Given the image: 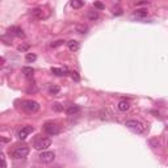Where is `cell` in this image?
I'll return each mask as SVG.
<instances>
[{
  "mask_svg": "<svg viewBox=\"0 0 168 168\" xmlns=\"http://www.w3.org/2000/svg\"><path fill=\"white\" fill-rule=\"evenodd\" d=\"M87 17H88V19L91 20V21L97 20V19H99V12L96 11V9H95V11H89L88 13H87Z\"/></svg>",
  "mask_w": 168,
  "mask_h": 168,
  "instance_id": "cell-15",
  "label": "cell"
},
{
  "mask_svg": "<svg viewBox=\"0 0 168 168\" xmlns=\"http://www.w3.org/2000/svg\"><path fill=\"white\" fill-rule=\"evenodd\" d=\"M148 15V11L147 9H137L135 12H134V16H137V17H141V19H143V17H146Z\"/></svg>",
  "mask_w": 168,
  "mask_h": 168,
  "instance_id": "cell-16",
  "label": "cell"
},
{
  "mask_svg": "<svg viewBox=\"0 0 168 168\" xmlns=\"http://www.w3.org/2000/svg\"><path fill=\"white\" fill-rule=\"evenodd\" d=\"M38 159L42 163H51V161H54V159H55V154L51 151H44V150H42V152L38 155Z\"/></svg>",
  "mask_w": 168,
  "mask_h": 168,
  "instance_id": "cell-5",
  "label": "cell"
},
{
  "mask_svg": "<svg viewBox=\"0 0 168 168\" xmlns=\"http://www.w3.org/2000/svg\"><path fill=\"white\" fill-rule=\"evenodd\" d=\"M50 146H51V141L47 139V138H40V139L35 141V143H34V147L37 150H46Z\"/></svg>",
  "mask_w": 168,
  "mask_h": 168,
  "instance_id": "cell-6",
  "label": "cell"
},
{
  "mask_svg": "<svg viewBox=\"0 0 168 168\" xmlns=\"http://www.w3.org/2000/svg\"><path fill=\"white\" fill-rule=\"evenodd\" d=\"M63 44H64V40H57V41L51 42L50 47H51V49H55V47H58V46H62Z\"/></svg>",
  "mask_w": 168,
  "mask_h": 168,
  "instance_id": "cell-17",
  "label": "cell"
},
{
  "mask_svg": "<svg viewBox=\"0 0 168 168\" xmlns=\"http://www.w3.org/2000/svg\"><path fill=\"white\" fill-rule=\"evenodd\" d=\"M51 72L57 76H66L68 74L67 68H59V67H51Z\"/></svg>",
  "mask_w": 168,
  "mask_h": 168,
  "instance_id": "cell-10",
  "label": "cell"
},
{
  "mask_svg": "<svg viewBox=\"0 0 168 168\" xmlns=\"http://www.w3.org/2000/svg\"><path fill=\"white\" fill-rule=\"evenodd\" d=\"M77 30H80V33H87L88 28L87 26H77Z\"/></svg>",
  "mask_w": 168,
  "mask_h": 168,
  "instance_id": "cell-27",
  "label": "cell"
},
{
  "mask_svg": "<svg viewBox=\"0 0 168 168\" xmlns=\"http://www.w3.org/2000/svg\"><path fill=\"white\" fill-rule=\"evenodd\" d=\"M29 154V147L28 146H17L15 147V150L12 151V158L16 160H21L25 159Z\"/></svg>",
  "mask_w": 168,
  "mask_h": 168,
  "instance_id": "cell-2",
  "label": "cell"
},
{
  "mask_svg": "<svg viewBox=\"0 0 168 168\" xmlns=\"http://www.w3.org/2000/svg\"><path fill=\"white\" fill-rule=\"evenodd\" d=\"M67 114L68 116H76V114H79L80 113V106L79 105H71L67 108Z\"/></svg>",
  "mask_w": 168,
  "mask_h": 168,
  "instance_id": "cell-11",
  "label": "cell"
},
{
  "mask_svg": "<svg viewBox=\"0 0 168 168\" xmlns=\"http://www.w3.org/2000/svg\"><path fill=\"white\" fill-rule=\"evenodd\" d=\"M22 108L29 113H35L40 110V104L34 100H25L22 103Z\"/></svg>",
  "mask_w": 168,
  "mask_h": 168,
  "instance_id": "cell-3",
  "label": "cell"
},
{
  "mask_svg": "<svg viewBox=\"0 0 168 168\" xmlns=\"http://www.w3.org/2000/svg\"><path fill=\"white\" fill-rule=\"evenodd\" d=\"M70 75H71V77L75 80V82H79L80 80V76H79V74L76 72V71H71V72H68Z\"/></svg>",
  "mask_w": 168,
  "mask_h": 168,
  "instance_id": "cell-21",
  "label": "cell"
},
{
  "mask_svg": "<svg viewBox=\"0 0 168 168\" xmlns=\"http://www.w3.org/2000/svg\"><path fill=\"white\" fill-rule=\"evenodd\" d=\"M34 131V128L33 126H24V128L20 130V133H19V138L21 141H24V139H26V137L29 135V134H32Z\"/></svg>",
  "mask_w": 168,
  "mask_h": 168,
  "instance_id": "cell-8",
  "label": "cell"
},
{
  "mask_svg": "<svg viewBox=\"0 0 168 168\" xmlns=\"http://www.w3.org/2000/svg\"><path fill=\"white\" fill-rule=\"evenodd\" d=\"M22 72L25 74L26 76H30V75H33L34 70H33L32 67H22Z\"/></svg>",
  "mask_w": 168,
  "mask_h": 168,
  "instance_id": "cell-19",
  "label": "cell"
},
{
  "mask_svg": "<svg viewBox=\"0 0 168 168\" xmlns=\"http://www.w3.org/2000/svg\"><path fill=\"white\" fill-rule=\"evenodd\" d=\"M44 130L49 135H57V134L61 133V126L57 125V124H53V122H47L44 126Z\"/></svg>",
  "mask_w": 168,
  "mask_h": 168,
  "instance_id": "cell-4",
  "label": "cell"
},
{
  "mask_svg": "<svg viewBox=\"0 0 168 168\" xmlns=\"http://www.w3.org/2000/svg\"><path fill=\"white\" fill-rule=\"evenodd\" d=\"M117 106H118V109L121 112H128L130 109V103L129 101H126V100H122V101H119Z\"/></svg>",
  "mask_w": 168,
  "mask_h": 168,
  "instance_id": "cell-13",
  "label": "cell"
},
{
  "mask_svg": "<svg viewBox=\"0 0 168 168\" xmlns=\"http://www.w3.org/2000/svg\"><path fill=\"white\" fill-rule=\"evenodd\" d=\"M4 62H5V59H4L3 57H0V66H3V64H4Z\"/></svg>",
  "mask_w": 168,
  "mask_h": 168,
  "instance_id": "cell-28",
  "label": "cell"
},
{
  "mask_svg": "<svg viewBox=\"0 0 168 168\" xmlns=\"http://www.w3.org/2000/svg\"><path fill=\"white\" fill-rule=\"evenodd\" d=\"M150 145H151L154 148H156V147H159V146H160V143H159V141H158V139H151V141H150Z\"/></svg>",
  "mask_w": 168,
  "mask_h": 168,
  "instance_id": "cell-24",
  "label": "cell"
},
{
  "mask_svg": "<svg viewBox=\"0 0 168 168\" xmlns=\"http://www.w3.org/2000/svg\"><path fill=\"white\" fill-rule=\"evenodd\" d=\"M29 49V45H20L19 46V50L20 51H25V50H28Z\"/></svg>",
  "mask_w": 168,
  "mask_h": 168,
  "instance_id": "cell-26",
  "label": "cell"
},
{
  "mask_svg": "<svg viewBox=\"0 0 168 168\" xmlns=\"http://www.w3.org/2000/svg\"><path fill=\"white\" fill-rule=\"evenodd\" d=\"M53 109L55 110V112H61V110H63V106H62L61 104L55 103V104H53Z\"/></svg>",
  "mask_w": 168,
  "mask_h": 168,
  "instance_id": "cell-23",
  "label": "cell"
},
{
  "mask_svg": "<svg viewBox=\"0 0 168 168\" xmlns=\"http://www.w3.org/2000/svg\"><path fill=\"white\" fill-rule=\"evenodd\" d=\"M8 32H9L11 34L16 35V37H20V38L25 37V33H24V30H22L21 28H19V26H11V28L8 29Z\"/></svg>",
  "mask_w": 168,
  "mask_h": 168,
  "instance_id": "cell-9",
  "label": "cell"
},
{
  "mask_svg": "<svg viewBox=\"0 0 168 168\" xmlns=\"http://www.w3.org/2000/svg\"><path fill=\"white\" fill-rule=\"evenodd\" d=\"M125 126L128 129H130L131 131H134L137 134H143L145 133V125H143L141 121H138V119H129V121L125 122Z\"/></svg>",
  "mask_w": 168,
  "mask_h": 168,
  "instance_id": "cell-1",
  "label": "cell"
},
{
  "mask_svg": "<svg viewBox=\"0 0 168 168\" xmlns=\"http://www.w3.org/2000/svg\"><path fill=\"white\" fill-rule=\"evenodd\" d=\"M7 166V163H5V156H4V154L0 151V167H5Z\"/></svg>",
  "mask_w": 168,
  "mask_h": 168,
  "instance_id": "cell-22",
  "label": "cell"
},
{
  "mask_svg": "<svg viewBox=\"0 0 168 168\" xmlns=\"http://www.w3.org/2000/svg\"><path fill=\"white\" fill-rule=\"evenodd\" d=\"M95 8H97V9H104L105 7H104V4L103 3H100V2H95Z\"/></svg>",
  "mask_w": 168,
  "mask_h": 168,
  "instance_id": "cell-25",
  "label": "cell"
},
{
  "mask_svg": "<svg viewBox=\"0 0 168 168\" xmlns=\"http://www.w3.org/2000/svg\"><path fill=\"white\" fill-rule=\"evenodd\" d=\"M30 15H32V17H34V19H37V20H44V19H46V17L49 16V13H46V12L42 9V8L32 9Z\"/></svg>",
  "mask_w": 168,
  "mask_h": 168,
  "instance_id": "cell-7",
  "label": "cell"
},
{
  "mask_svg": "<svg viewBox=\"0 0 168 168\" xmlns=\"http://www.w3.org/2000/svg\"><path fill=\"white\" fill-rule=\"evenodd\" d=\"M25 59H26V62H34L35 59H37V55H35V54L28 53V54H26V57H25Z\"/></svg>",
  "mask_w": 168,
  "mask_h": 168,
  "instance_id": "cell-20",
  "label": "cell"
},
{
  "mask_svg": "<svg viewBox=\"0 0 168 168\" xmlns=\"http://www.w3.org/2000/svg\"><path fill=\"white\" fill-rule=\"evenodd\" d=\"M70 5L74 9H79L84 5V0H71L70 2Z\"/></svg>",
  "mask_w": 168,
  "mask_h": 168,
  "instance_id": "cell-14",
  "label": "cell"
},
{
  "mask_svg": "<svg viewBox=\"0 0 168 168\" xmlns=\"http://www.w3.org/2000/svg\"><path fill=\"white\" fill-rule=\"evenodd\" d=\"M59 91H61V88H59L58 86H50L49 87V92L51 95H57V93H59Z\"/></svg>",
  "mask_w": 168,
  "mask_h": 168,
  "instance_id": "cell-18",
  "label": "cell"
},
{
  "mask_svg": "<svg viewBox=\"0 0 168 168\" xmlns=\"http://www.w3.org/2000/svg\"><path fill=\"white\" fill-rule=\"evenodd\" d=\"M67 46H68V49L71 50V51H77L80 49V44L77 41H75V40H71V41H68L67 42Z\"/></svg>",
  "mask_w": 168,
  "mask_h": 168,
  "instance_id": "cell-12",
  "label": "cell"
}]
</instances>
